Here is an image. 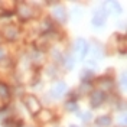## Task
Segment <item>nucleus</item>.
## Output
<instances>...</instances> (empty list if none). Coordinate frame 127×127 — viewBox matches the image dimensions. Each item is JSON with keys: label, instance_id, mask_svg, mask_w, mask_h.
<instances>
[{"label": "nucleus", "instance_id": "4", "mask_svg": "<svg viewBox=\"0 0 127 127\" xmlns=\"http://www.w3.org/2000/svg\"><path fill=\"white\" fill-rule=\"evenodd\" d=\"M65 91H66V84H65V82H56L55 85L52 87V90H51V94L58 98V97H61Z\"/></svg>", "mask_w": 127, "mask_h": 127}, {"label": "nucleus", "instance_id": "7", "mask_svg": "<svg viewBox=\"0 0 127 127\" xmlns=\"http://www.w3.org/2000/svg\"><path fill=\"white\" fill-rule=\"evenodd\" d=\"M0 97H9V90L6 85H3V84H0Z\"/></svg>", "mask_w": 127, "mask_h": 127}, {"label": "nucleus", "instance_id": "3", "mask_svg": "<svg viewBox=\"0 0 127 127\" xmlns=\"http://www.w3.org/2000/svg\"><path fill=\"white\" fill-rule=\"evenodd\" d=\"M105 17H107V10L100 9V10L95 13L94 19H93V23H94L95 26H103L104 22H105Z\"/></svg>", "mask_w": 127, "mask_h": 127}, {"label": "nucleus", "instance_id": "11", "mask_svg": "<svg viewBox=\"0 0 127 127\" xmlns=\"http://www.w3.org/2000/svg\"><path fill=\"white\" fill-rule=\"evenodd\" d=\"M121 84L126 85V74H123V77H121Z\"/></svg>", "mask_w": 127, "mask_h": 127}, {"label": "nucleus", "instance_id": "1", "mask_svg": "<svg viewBox=\"0 0 127 127\" xmlns=\"http://www.w3.org/2000/svg\"><path fill=\"white\" fill-rule=\"evenodd\" d=\"M25 104H26V107L29 108L31 113H36V111L39 110V101H38L33 95H28V97L25 98Z\"/></svg>", "mask_w": 127, "mask_h": 127}, {"label": "nucleus", "instance_id": "9", "mask_svg": "<svg viewBox=\"0 0 127 127\" xmlns=\"http://www.w3.org/2000/svg\"><path fill=\"white\" fill-rule=\"evenodd\" d=\"M16 124H19V123H16V121H13V120H7V121L4 123V126L6 127H17Z\"/></svg>", "mask_w": 127, "mask_h": 127}, {"label": "nucleus", "instance_id": "10", "mask_svg": "<svg viewBox=\"0 0 127 127\" xmlns=\"http://www.w3.org/2000/svg\"><path fill=\"white\" fill-rule=\"evenodd\" d=\"M68 108L69 110H77V105L75 104H68Z\"/></svg>", "mask_w": 127, "mask_h": 127}, {"label": "nucleus", "instance_id": "8", "mask_svg": "<svg viewBox=\"0 0 127 127\" xmlns=\"http://www.w3.org/2000/svg\"><path fill=\"white\" fill-rule=\"evenodd\" d=\"M55 15L58 16V19H61V17H62V20L65 19V12H64V9H56Z\"/></svg>", "mask_w": 127, "mask_h": 127}, {"label": "nucleus", "instance_id": "2", "mask_svg": "<svg viewBox=\"0 0 127 127\" xmlns=\"http://www.w3.org/2000/svg\"><path fill=\"white\" fill-rule=\"evenodd\" d=\"M75 52L79 55V58H84V56L87 55L88 45H87V42H85L84 39H78V40H77V45H75Z\"/></svg>", "mask_w": 127, "mask_h": 127}, {"label": "nucleus", "instance_id": "6", "mask_svg": "<svg viewBox=\"0 0 127 127\" xmlns=\"http://www.w3.org/2000/svg\"><path fill=\"white\" fill-rule=\"evenodd\" d=\"M110 123H111V120H110V117H107V116L97 119V124H98V126H108Z\"/></svg>", "mask_w": 127, "mask_h": 127}, {"label": "nucleus", "instance_id": "5", "mask_svg": "<svg viewBox=\"0 0 127 127\" xmlns=\"http://www.w3.org/2000/svg\"><path fill=\"white\" fill-rule=\"evenodd\" d=\"M104 98H105V94H104L103 91H95L93 97H91V101H93V105H100V104L104 101Z\"/></svg>", "mask_w": 127, "mask_h": 127}]
</instances>
